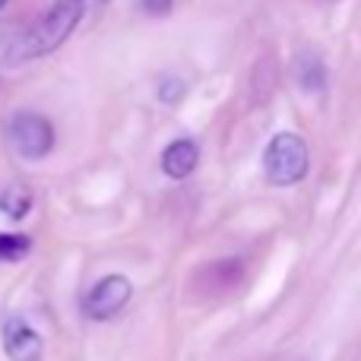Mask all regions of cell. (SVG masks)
I'll return each instance as SVG.
<instances>
[{
    "label": "cell",
    "mask_w": 361,
    "mask_h": 361,
    "mask_svg": "<svg viewBox=\"0 0 361 361\" xmlns=\"http://www.w3.org/2000/svg\"><path fill=\"white\" fill-rule=\"evenodd\" d=\"M133 295V286L127 276H105L102 282H95L92 292L86 295V301H82V314H86L89 320H111L114 314H121L127 307V301H130Z\"/></svg>",
    "instance_id": "4"
},
{
    "label": "cell",
    "mask_w": 361,
    "mask_h": 361,
    "mask_svg": "<svg viewBox=\"0 0 361 361\" xmlns=\"http://www.w3.org/2000/svg\"><path fill=\"white\" fill-rule=\"evenodd\" d=\"M32 250V241L25 235H0V260H23Z\"/></svg>",
    "instance_id": "9"
},
{
    "label": "cell",
    "mask_w": 361,
    "mask_h": 361,
    "mask_svg": "<svg viewBox=\"0 0 361 361\" xmlns=\"http://www.w3.org/2000/svg\"><path fill=\"white\" fill-rule=\"evenodd\" d=\"M307 165H311V156H307V143L298 137V133H276L269 140L267 152H263V171H267V180L276 187H292L298 180H305Z\"/></svg>",
    "instance_id": "2"
},
{
    "label": "cell",
    "mask_w": 361,
    "mask_h": 361,
    "mask_svg": "<svg viewBox=\"0 0 361 361\" xmlns=\"http://www.w3.org/2000/svg\"><path fill=\"white\" fill-rule=\"evenodd\" d=\"M32 209V190L25 184H10L0 190V212H4L6 219H13V222H19V219H25Z\"/></svg>",
    "instance_id": "8"
},
{
    "label": "cell",
    "mask_w": 361,
    "mask_h": 361,
    "mask_svg": "<svg viewBox=\"0 0 361 361\" xmlns=\"http://www.w3.org/2000/svg\"><path fill=\"white\" fill-rule=\"evenodd\" d=\"M6 140L23 159H44L54 149V127L35 111H19L6 124Z\"/></svg>",
    "instance_id": "3"
},
{
    "label": "cell",
    "mask_w": 361,
    "mask_h": 361,
    "mask_svg": "<svg viewBox=\"0 0 361 361\" xmlns=\"http://www.w3.org/2000/svg\"><path fill=\"white\" fill-rule=\"evenodd\" d=\"M4 352L13 361H38L42 358V336L25 320L13 317L4 324Z\"/></svg>",
    "instance_id": "5"
},
{
    "label": "cell",
    "mask_w": 361,
    "mask_h": 361,
    "mask_svg": "<svg viewBox=\"0 0 361 361\" xmlns=\"http://www.w3.org/2000/svg\"><path fill=\"white\" fill-rule=\"evenodd\" d=\"M197 162H200V149L193 140H175V143L162 152V171L175 180H184L187 175H193Z\"/></svg>",
    "instance_id": "6"
},
{
    "label": "cell",
    "mask_w": 361,
    "mask_h": 361,
    "mask_svg": "<svg viewBox=\"0 0 361 361\" xmlns=\"http://www.w3.org/2000/svg\"><path fill=\"white\" fill-rule=\"evenodd\" d=\"M295 76H298L301 89H307V92H324L326 89V67L320 61V54H314V51H301L295 57Z\"/></svg>",
    "instance_id": "7"
},
{
    "label": "cell",
    "mask_w": 361,
    "mask_h": 361,
    "mask_svg": "<svg viewBox=\"0 0 361 361\" xmlns=\"http://www.w3.org/2000/svg\"><path fill=\"white\" fill-rule=\"evenodd\" d=\"M159 92H162V102H178L180 95H184V82L180 80H165L162 86H159Z\"/></svg>",
    "instance_id": "10"
},
{
    "label": "cell",
    "mask_w": 361,
    "mask_h": 361,
    "mask_svg": "<svg viewBox=\"0 0 361 361\" xmlns=\"http://www.w3.org/2000/svg\"><path fill=\"white\" fill-rule=\"evenodd\" d=\"M140 6H143V13H149V16H165V13L175 6V0H140Z\"/></svg>",
    "instance_id": "11"
},
{
    "label": "cell",
    "mask_w": 361,
    "mask_h": 361,
    "mask_svg": "<svg viewBox=\"0 0 361 361\" xmlns=\"http://www.w3.org/2000/svg\"><path fill=\"white\" fill-rule=\"evenodd\" d=\"M102 6H108V0H57L48 13H42V16L13 42L6 61L23 63V61H35V57H44V54H51V51H57L80 29L82 19L99 13Z\"/></svg>",
    "instance_id": "1"
},
{
    "label": "cell",
    "mask_w": 361,
    "mask_h": 361,
    "mask_svg": "<svg viewBox=\"0 0 361 361\" xmlns=\"http://www.w3.org/2000/svg\"><path fill=\"white\" fill-rule=\"evenodd\" d=\"M4 6H6V0H0V10H4Z\"/></svg>",
    "instance_id": "12"
}]
</instances>
